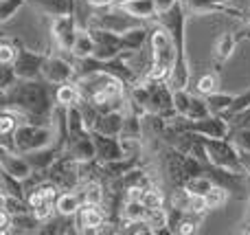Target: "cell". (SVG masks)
Wrapping results in <instances>:
<instances>
[{
    "mask_svg": "<svg viewBox=\"0 0 250 235\" xmlns=\"http://www.w3.org/2000/svg\"><path fill=\"white\" fill-rule=\"evenodd\" d=\"M82 205H83V200L77 189H75V192H62L55 200V209L60 215H77Z\"/></svg>",
    "mask_w": 250,
    "mask_h": 235,
    "instance_id": "23",
    "label": "cell"
},
{
    "mask_svg": "<svg viewBox=\"0 0 250 235\" xmlns=\"http://www.w3.org/2000/svg\"><path fill=\"white\" fill-rule=\"evenodd\" d=\"M24 4H26V0H0V22L7 24L13 16H18V11Z\"/></svg>",
    "mask_w": 250,
    "mask_h": 235,
    "instance_id": "34",
    "label": "cell"
},
{
    "mask_svg": "<svg viewBox=\"0 0 250 235\" xmlns=\"http://www.w3.org/2000/svg\"><path fill=\"white\" fill-rule=\"evenodd\" d=\"M44 77L40 79H18L2 95V108L18 110L26 121L53 123L55 112V88H51Z\"/></svg>",
    "mask_w": 250,
    "mask_h": 235,
    "instance_id": "1",
    "label": "cell"
},
{
    "mask_svg": "<svg viewBox=\"0 0 250 235\" xmlns=\"http://www.w3.org/2000/svg\"><path fill=\"white\" fill-rule=\"evenodd\" d=\"M64 152H66V148H62L60 143H53V145H48V148L38 150V152L24 154V156L31 161V165H33L35 171H46L48 167H51Z\"/></svg>",
    "mask_w": 250,
    "mask_h": 235,
    "instance_id": "19",
    "label": "cell"
},
{
    "mask_svg": "<svg viewBox=\"0 0 250 235\" xmlns=\"http://www.w3.org/2000/svg\"><path fill=\"white\" fill-rule=\"evenodd\" d=\"M66 152L79 163H90L97 161V148H95V139H92V132H86L83 136L75 139L73 143H68Z\"/></svg>",
    "mask_w": 250,
    "mask_h": 235,
    "instance_id": "17",
    "label": "cell"
},
{
    "mask_svg": "<svg viewBox=\"0 0 250 235\" xmlns=\"http://www.w3.org/2000/svg\"><path fill=\"white\" fill-rule=\"evenodd\" d=\"M95 55V38H92L90 29H79L77 42L73 46V57L82 60V57H92Z\"/></svg>",
    "mask_w": 250,
    "mask_h": 235,
    "instance_id": "25",
    "label": "cell"
},
{
    "mask_svg": "<svg viewBox=\"0 0 250 235\" xmlns=\"http://www.w3.org/2000/svg\"><path fill=\"white\" fill-rule=\"evenodd\" d=\"M57 143V130L53 123H33V121H24L16 128L13 136L2 143L0 148H7L11 152L18 154H31L38 152L42 148Z\"/></svg>",
    "mask_w": 250,
    "mask_h": 235,
    "instance_id": "4",
    "label": "cell"
},
{
    "mask_svg": "<svg viewBox=\"0 0 250 235\" xmlns=\"http://www.w3.org/2000/svg\"><path fill=\"white\" fill-rule=\"evenodd\" d=\"M149 209L145 207L143 200H125L121 207V224L123 222H138V220H147Z\"/></svg>",
    "mask_w": 250,
    "mask_h": 235,
    "instance_id": "24",
    "label": "cell"
},
{
    "mask_svg": "<svg viewBox=\"0 0 250 235\" xmlns=\"http://www.w3.org/2000/svg\"><path fill=\"white\" fill-rule=\"evenodd\" d=\"M95 38V57L97 60H114L125 51L121 33H112V31L99 29V26H88Z\"/></svg>",
    "mask_w": 250,
    "mask_h": 235,
    "instance_id": "12",
    "label": "cell"
},
{
    "mask_svg": "<svg viewBox=\"0 0 250 235\" xmlns=\"http://www.w3.org/2000/svg\"><path fill=\"white\" fill-rule=\"evenodd\" d=\"M246 108H250V88L246 92H239V95H235V99H233V104L229 106V110H226L222 117L229 121V119H233L235 114H239V112H244Z\"/></svg>",
    "mask_w": 250,
    "mask_h": 235,
    "instance_id": "31",
    "label": "cell"
},
{
    "mask_svg": "<svg viewBox=\"0 0 250 235\" xmlns=\"http://www.w3.org/2000/svg\"><path fill=\"white\" fill-rule=\"evenodd\" d=\"M83 99H86V97H83L77 82H66V84L55 86V104L57 106H66V108H68V106H79Z\"/></svg>",
    "mask_w": 250,
    "mask_h": 235,
    "instance_id": "21",
    "label": "cell"
},
{
    "mask_svg": "<svg viewBox=\"0 0 250 235\" xmlns=\"http://www.w3.org/2000/svg\"><path fill=\"white\" fill-rule=\"evenodd\" d=\"M250 180V178H248ZM248 215H250V198H248Z\"/></svg>",
    "mask_w": 250,
    "mask_h": 235,
    "instance_id": "41",
    "label": "cell"
},
{
    "mask_svg": "<svg viewBox=\"0 0 250 235\" xmlns=\"http://www.w3.org/2000/svg\"><path fill=\"white\" fill-rule=\"evenodd\" d=\"M0 167H2V171H7V174L16 176L20 180H26L35 174L33 165H31V161L24 154L11 152L7 148H0Z\"/></svg>",
    "mask_w": 250,
    "mask_h": 235,
    "instance_id": "13",
    "label": "cell"
},
{
    "mask_svg": "<svg viewBox=\"0 0 250 235\" xmlns=\"http://www.w3.org/2000/svg\"><path fill=\"white\" fill-rule=\"evenodd\" d=\"M239 40H237V33H233V31H224V33H220L215 38V44H213V55H215V68L222 70V66H224V62L230 60V55L235 53V48H237Z\"/></svg>",
    "mask_w": 250,
    "mask_h": 235,
    "instance_id": "16",
    "label": "cell"
},
{
    "mask_svg": "<svg viewBox=\"0 0 250 235\" xmlns=\"http://www.w3.org/2000/svg\"><path fill=\"white\" fill-rule=\"evenodd\" d=\"M237 40H239V42H244V40H250V16H248V20L242 24V29L237 31Z\"/></svg>",
    "mask_w": 250,
    "mask_h": 235,
    "instance_id": "38",
    "label": "cell"
},
{
    "mask_svg": "<svg viewBox=\"0 0 250 235\" xmlns=\"http://www.w3.org/2000/svg\"><path fill=\"white\" fill-rule=\"evenodd\" d=\"M220 90V70L213 68V70H207L202 73L198 79H195V92L198 95H211V92H217Z\"/></svg>",
    "mask_w": 250,
    "mask_h": 235,
    "instance_id": "26",
    "label": "cell"
},
{
    "mask_svg": "<svg viewBox=\"0 0 250 235\" xmlns=\"http://www.w3.org/2000/svg\"><path fill=\"white\" fill-rule=\"evenodd\" d=\"M158 24H163L165 29L171 33L173 42H176V48H178V62H176V68L171 73V88H189V82H191V66H189V57H187V9H185V2L178 0L171 9L167 11L158 13L156 20Z\"/></svg>",
    "mask_w": 250,
    "mask_h": 235,
    "instance_id": "2",
    "label": "cell"
},
{
    "mask_svg": "<svg viewBox=\"0 0 250 235\" xmlns=\"http://www.w3.org/2000/svg\"><path fill=\"white\" fill-rule=\"evenodd\" d=\"M18 79L20 77H18L13 64H2V68H0V92H7Z\"/></svg>",
    "mask_w": 250,
    "mask_h": 235,
    "instance_id": "35",
    "label": "cell"
},
{
    "mask_svg": "<svg viewBox=\"0 0 250 235\" xmlns=\"http://www.w3.org/2000/svg\"><path fill=\"white\" fill-rule=\"evenodd\" d=\"M149 26H136V29H129V31H125V33L121 35V40H123V46H125V51H134V53H138L145 44H149Z\"/></svg>",
    "mask_w": 250,
    "mask_h": 235,
    "instance_id": "22",
    "label": "cell"
},
{
    "mask_svg": "<svg viewBox=\"0 0 250 235\" xmlns=\"http://www.w3.org/2000/svg\"><path fill=\"white\" fill-rule=\"evenodd\" d=\"M149 55H151V66L145 73V77L169 82L178 62V48L171 33L158 22L149 31Z\"/></svg>",
    "mask_w": 250,
    "mask_h": 235,
    "instance_id": "3",
    "label": "cell"
},
{
    "mask_svg": "<svg viewBox=\"0 0 250 235\" xmlns=\"http://www.w3.org/2000/svg\"><path fill=\"white\" fill-rule=\"evenodd\" d=\"M16 55H18V42L2 40V42H0V62H2V64H13Z\"/></svg>",
    "mask_w": 250,
    "mask_h": 235,
    "instance_id": "36",
    "label": "cell"
},
{
    "mask_svg": "<svg viewBox=\"0 0 250 235\" xmlns=\"http://www.w3.org/2000/svg\"><path fill=\"white\" fill-rule=\"evenodd\" d=\"M213 185L215 183H213L207 174H200V176H193V178L187 180L185 192L189 193V196H207V193L213 189Z\"/></svg>",
    "mask_w": 250,
    "mask_h": 235,
    "instance_id": "29",
    "label": "cell"
},
{
    "mask_svg": "<svg viewBox=\"0 0 250 235\" xmlns=\"http://www.w3.org/2000/svg\"><path fill=\"white\" fill-rule=\"evenodd\" d=\"M233 145L239 152H250V126L248 128H233L229 134Z\"/></svg>",
    "mask_w": 250,
    "mask_h": 235,
    "instance_id": "32",
    "label": "cell"
},
{
    "mask_svg": "<svg viewBox=\"0 0 250 235\" xmlns=\"http://www.w3.org/2000/svg\"><path fill=\"white\" fill-rule=\"evenodd\" d=\"M26 4H31V7L38 9V11L44 13V16L55 18V16L75 13L77 0H26Z\"/></svg>",
    "mask_w": 250,
    "mask_h": 235,
    "instance_id": "18",
    "label": "cell"
},
{
    "mask_svg": "<svg viewBox=\"0 0 250 235\" xmlns=\"http://www.w3.org/2000/svg\"><path fill=\"white\" fill-rule=\"evenodd\" d=\"M92 132V139H95V148H97V161L99 163H108V161H117V158L127 156L123 150L121 143V136H108V134H101L97 130Z\"/></svg>",
    "mask_w": 250,
    "mask_h": 235,
    "instance_id": "14",
    "label": "cell"
},
{
    "mask_svg": "<svg viewBox=\"0 0 250 235\" xmlns=\"http://www.w3.org/2000/svg\"><path fill=\"white\" fill-rule=\"evenodd\" d=\"M75 222H77V233H104V229L108 227V214L104 205L83 202L75 215Z\"/></svg>",
    "mask_w": 250,
    "mask_h": 235,
    "instance_id": "11",
    "label": "cell"
},
{
    "mask_svg": "<svg viewBox=\"0 0 250 235\" xmlns=\"http://www.w3.org/2000/svg\"><path fill=\"white\" fill-rule=\"evenodd\" d=\"M230 196H233V193H230L226 187H222V185H213V189L204 196V200H207L208 211H213V209H222V207L230 200Z\"/></svg>",
    "mask_w": 250,
    "mask_h": 235,
    "instance_id": "30",
    "label": "cell"
},
{
    "mask_svg": "<svg viewBox=\"0 0 250 235\" xmlns=\"http://www.w3.org/2000/svg\"><path fill=\"white\" fill-rule=\"evenodd\" d=\"M117 7H121L129 16L141 18V20H145V22L156 20V16H158V9H156L154 0H119Z\"/></svg>",
    "mask_w": 250,
    "mask_h": 235,
    "instance_id": "20",
    "label": "cell"
},
{
    "mask_svg": "<svg viewBox=\"0 0 250 235\" xmlns=\"http://www.w3.org/2000/svg\"><path fill=\"white\" fill-rule=\"evenodd\" d=\"M13 231V215L9 211L0 209V235H7Z\"/></svg>",
    "mask_w": 250,
    "mask_h": 235,
    "instance_id": "37",
    "label": "cell"
},
{
    "mask_svg": "<svg viewBox=\"0 0 250 235\" xmlns=\"http://www.w3.org/2000/svg\"><path fill=\"white\" fill-rule=\"evenodd\" d=\"M204 148H207V156L211 165L235 171V174H244L239 150L235 148L230 139H207L204 136Z\"/></svg>",
    "mask_w": 250,
    "mask_h": 235,
    "instance_id": "6",
    "label": "cell"
},
{
    "mask_svg": "<svg viewBox=\"0 0 250 235\" xmlns=\"http://www.w3.org/2000/svg\"><path fill=\"white\" fill-rule=\"evenodd\" d=\"M0 193H9V196L24 198L26 200L24 180H20V178H16V176L7 174V171H2V174H0Z\"/></svg>",
    "mask_w": 250,
    "mask_h": 235,
    "instance_id": "27",
    "label": "cell"
},
{
    "mask_svg": "<svg viewBox=\"0 0 250 235\" xmlns=\"http://www.w3.org/2000/svg\"><path fill=\"white\" fill-rule=\"evenodd\" d=\"M233 99H235L233 92H224V90H217V92L207 95V104H208V108H211L213 114H224L226 110H229V106L233 104Z\"/></svg>",
    "mask_w": 250,
    "mask_h": 235,
    "instance_id": "28",
    "label": "cell"
},
{
    "mask_svg": "<svg viewBox=\"0 0 250 235\" xmlns=\"http://www.w3.org/2000/svg\"><path fill=\"white\" fill-rule=\"evenodd\" d=\"M200 222H202V215H200V214H185V218H182L180 224L176 227V233H178V235L198 233Z\"/></svg>",
    "mask_w": 250,
    "mask_h": 235,
    "instance_id": "33",
    "label": "cell"
},
{
    "mask_svg": "<svg viewBox=\"0 0 250 235\" xmlns=\"http://www.w3.org/2000/svg\"><path fill=\"white\" fill-rule=\"evenodd\" d=\"M125 119H127V110L101 112L92 130L101 132V134H108V136H121L123 134V128H125Z\"/></svg>",
    "mask_w": 250,
    "mask_h": 235,
    "instance_id": "15",
    "label": "cell"
},
{
    "mask_svg": "<svg viewBox=\"0 0 250 235\" xmlns=\"http://www.w3.org/2000/svg\"><path fill=\"white\" fill-rule=\"evenodd\" d=\"M187 13L193 16H233L237 20L246 22L248 16L239 7H235V0H182Z\"/></svg>",
    "mask_w": 250,
    "mask_h": 235,
    "instance_id": "9",
    "label": "cell"
},
{
    "mask_svg": "<svg viewBox=\"0 0 250 235\" xmlns=\"http://www.w3.org/2000/svg\"><path fill=\"white\" fill-rule=\"evenodd\" d=\"M239 158H242V167H244V174L250 178V152H239Z\"/></svg>",
    "mask_w": 250,
    "mask_h": 235,
    "instance_id": "40",
    "label": "cell"
},
{
    "mask_svg": "<svg viewBox=\"0 0 250 235\" xmlns=\"http://www.w3.org/2000/svg\"><path fill=\"white\" fill-rule=\"evenodd\" d=\"M147 22L141 20V18L129 16L127 11H123L121 7L112 4V7H104L97 9V11L90 13V24L88 26H99V29L112 31V33H125L129 29H136V26H145Z\"/></svg>",
    "mask_w": 250,
    "mask_h": 235,
    "instance_id": "5",
    "label": "cell"
},
{
    "mask_svg": "<svg viewBox=\"0 0 250 235\" xmlns=\"http://www.w3.org/2000/svg\"><path fill=\"white\" fill-rule=\"evenodd\" d=\"M156 2V9H158V13H163V11H167V9H171L173 4L178 2V0H154Z\"/></svg>",
    "mask_w": 250,
    "mask_h": 235,
    "instance_id": "39",
    "label": "cell"
},
{
    "mask_svg": "<svg viewBox=\"0 0 250 235\" xmlns=\"http://www.w3.org/2000/svg\"><path fill=\"white\" fill-rule=\"evenodd\" d=\"M46 57H48V53L31 51V48H26L22 42H18V55H16V62H13V68H16L18 77L20 79H40L42 77V68H44Z\"/></svg>",
    "mask_w": 250,
    "mask_h": 235,
    "instance_id": "10",
    "label": "cell"
},
{
    "mask_svg": "<svg viewBox=\"0 0 250 235\" xmlns=\"http://www.w3.org/2000/svg\"><path fill=\"white\" fill-rule=\"evenodd\" d=\"M42 77L53 86H60L66 82H75L77 79V68H75V57H66V53H48L46 62L42 68Z\"/></svg>",
    "mask_w": 250,
    "mask_h": 235,
    "instance_id": "8",
    "label": "cell"
},
{
    "mask_svg": "<svg viewBox=\"0 0 250 235\" xmlns=\"http://www.w3.org/2000/svg\"><path fill=\"white\" fill-rule=\"evenodd\" d=\"M77 35H79V22L75 13L51 18V38L60 53L73 55V46L77 42Z\"/></svg>",
    "mask_w": 250,
    "mask_h": 235,
    "instance_id": "7",
    "label": "cell"
}]
</instances>
